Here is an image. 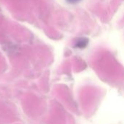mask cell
<instances>
[{
  "mask_svg": "<svg viewBox=\"0 0 124 124\" xmlns=\"http://www.w3.org/2000/svg\"><path fill=\"white\" fill-rule=\"evenodd\" d=\"M88 42L89 40L86 38H80L76 41L75 46L78 48H84L87 45Z\"/></svg>",
  "mask_w": 124,
  "mask_h": 124,
  "instance_id": "cell-1",
  "label": "cell"
},
{
  "mask_svg": "<svg viewBox=\"0 0 124 124\" xmlns=\"http://www.w3.org/2000/svg\"><path fill=\"white\" fill-rule=\"evenodd\" d=\"M68 2H70V3H76V2L79 1L80 0H68Z\"/></svg>",
  "mask_w": 124,
  "mask_h": 124,
  "instance_id": "cell-2",
  "label": "cell"
}]
</instances>
